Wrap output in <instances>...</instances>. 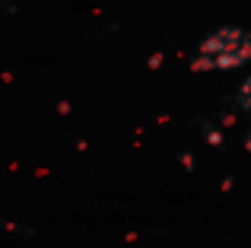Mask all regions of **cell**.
Segmentation results:
<instances>
[{"label":"cell","instance_id":"cell-1","mask_svg":"<svg viewBox=\"0 0 251 248\" xmlns=\"http://www.w3.org/2000/svg\"><path fill=\"white\" fill-rule=\"evenodd\" d=\"M245 61H251V35L242 29H220L201 42L194 67L216 70V67H235V64H245Z\"/></svg>","mask_w":251,"mask_h":248}]
</instances>
